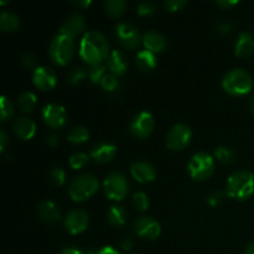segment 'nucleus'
<instances>
[{
	"label": "nucleus",
	"instance_id": "42",
	"mask_svg": "<svg viewBox=\"0 0 254 254\" xmlns=\"http://www.w3.org/2000/svg\"><path fill=\"white\" fill-rule=\"evenodd\" d=\"M87 254H121L119 251L116 248L111 247V246H106V247H101L98 250H91Z\"/></svg>",
	"mask_w": 254,
	"mask_h": 254
},
{
	"label": "nucleus",
	"instance_id": "21",
	"mask_svg": "<svg viewBox=\"0 0 254 254\" xmlns=\"http://www.w3.org/2000/svg\"><path fill=\"white\" fill-rule=\"evenodd\" d=\"M254 51V36L251 32L243 31L238 36L235 45V54L238 57H247Z\"/></svg>",
	"mask_w": 254,
	"mask_h": 254
},
{
	"label": "nucleus",
	"instance_id": "24",
	"mask_svg": "<svg viewBox=\"0 0 254 254\" xmlns=\"http://www.w3.org/2000/svg\"><path fill=\"white\" fill-rule=\"evenodd\" d=\"M135 62L138 68L141 71H151L156 67V56L154 52L149 51V50H141L136 54Z\"/></svg>",
	"mask_w": 254,
	"mask_h": 254
},
{
	"label": "nucleus",
	"instance_id": "30",
	"mask_svg": "<svg viewBox=\"0 0 254 254\" xmlns=\"http://www.w3.org/2000/svg\"><path fill=\"white\" fill-rule=\"evenodd\" d=\"M215 158L222 163H232L236 159V153L227 146H218L215 149Z\"/></svg>",
	"mask_w": 254,
	"mask_h": 254
},
{
	"label": "nucleus",
	"instance_id": "25",
	"mask_svg": "<svg viewBox=\"0 0 254 254\" xmlns=\"http://www.w3.org/2000/svg\"><path fill=\"white\" fill-rule=\"evenodd\" d=\"M107 218H108V222L111 223L114 227H122L127 223L128 220V213H127L126 208L123 206L114 205L107 212Z\"/></svg>",
	"mask_w": 254,
	"mask_h": 254
},
{
	"label": "nucleus",
	"instance_id": "3",
	"mask_svg": "<svg viewBox=\"0 0 254 254\" xmlns=\"http://www.w3.org/2000/svg\"><path fill=\"white\" fill-rule=\"evenodd\" d=\"M222 87L232 96H245L253 87L252 76L243 68L231 69L222 78Z\"/></svg>",
	"mask_w": 254,
	"mask_h": 254
},
{
	"label": "nucleus",
	"instance_id": "47",
	"mask_svg": "<svg viewBox=\"0 0 254 254\" xmlns=\"http://www.w3.org/2000/svg\"><path fill=\"white\" fill-rule=\"evenodd\" d=\"M46 143H47V145H50L51 148H56V146L59 145V143H60L59 136H57L56 134H50V135L47 136V139H46Z\"/></svg>",
	"mask_w": 254,
	"mask_h": 254
},
{
	"label": "nucleus",
	"instance_id": "22",
	"mask_svg": "<svg viewBox=\"0 0 254 254\" xmlns=\"http://www.w3.org/2000/svg\"><path fill=\"white\" fill-rule=\"evenodd\" d=\"M143 44L151 52H161L166 47V37L161 32L148 31L143 36Z\"/></svg>",
	"mask_w": 254,
	"mask_h": 254
},
{
	"label": "nucleus",
	"instance_id": "19",
	"mask_svg": "<svg viewBox=\"0 0 254 254\" xmlns=\"http://www.w3.org/2000/svg\"><path fill=\"white\" fill-rule=\"evenodd\" d=\"M107 66L112 74L121 76V74L126 73L127 68H128V59L124 52L119 51V50H113L107 60Z\"/></svg>",
	"mask_w": 254,
	"mask_h": 254
},
{
	"label": "nucleus",
	"instance_id": "1",
	"mask_svg": "<svg viewBox=\"0 0 254 254\" xmlns=\"http://www.w3.org/2000/svg\"><path fill=\"white\" fill-rule=\"evenodd\" d=\"M79 55L89 66L101 64L108 59L109 42L104 34L97 30H89L83 35L79 44Z\"/></svg>",
	"mask_w": 254,
	"mask_h": 254
},
{
	"label": "nucleus",
	"instance_id": "31",
	"mask_svg": "<svg viewBox=\"0 0 254 254\" xmlns=\"http://www.w3.org/2000/svg\"><path fill=\"white\" fill-rule=\"evenodd\" d=\"M131 205H133V207L135 208V210L145 211L146 208L149 207V205H150V202H149V198L145 192L138 191V192L134 193L133 197H131Z\"/></svg>",
	"mask_w": 254,
	"mask_h": 254
},
{
	"label": "nucleus",
	"instance_id": "13",
	"mask_svg": "<svg viewBox=\"0 0 254 254\" xmlns=\"http://www.w3.org/2000/svg\"><path fill=\"white\" fill-rule=\"evenodd\" d=\"M134 232L139 236V237L144 238V240L154 241L159 237L160 235V225L156 220L149 217V216H143V217L138 218L134 222Z\"/></svg>",
	"mask_w": 254,
	"mask_h": 254
},
{
	"label": "nucleus",
	"instance_id": "37",
	"mask_svg": "<svg viewBox=\"0 0 254 254\" xmlns=\"http://www.w3.org/2000/svg\"><path fill=\"white\" fill-rule=\"evenodd\" d=\"M226 196H228L227 191H215V192H211L207 196V203L210 206L216 207V206L221 205L225 201Z\"/></svg>",
	"mask_w": 254,
	"mask_h": 254
},
{
	"label": "nucleus",
	"instance_id": "41",
	"mask_svg": "<svg viewBox=\"0 0 254 254\" xmlns=\"http://www.w3.org/2000/svg\"><path fill=\"white\" fill-rule=\"evenodd\" d=\"M233 29V24L230 21V20H218L216 22V30H217L220 34H228V32L232 31Z\"/></svg>",
	"mask_w": 254,
	"mask_h": 254
},
{
	"label": "nucleus",
	"instance_id": "48",
	"mask_svg": "<svg viewBox=\"0 0 254 254\" xmlns=\"http://www.w3.org/2000/svg\"><path fill=\"white\" fill-rule=\"evenodd\" d=\"M72 4L77 7H87L92 4L91 0H73Z\"/></svg>",
	"mask_w": 254,
	"mask_h": 254
},
{
	"label": "nucleus",
	"instance_id": "39",
	"mask_svg": "<svg viewBox=\"0 0 254 254\" xmlns=\"http://www.w3.org/2000/svg\"><path fill=\"white\" fill-rule=\"evenodd\" d=\"M136 11L139 15L148 16V15H153L156 11V7L151 1H141L136 7Z\"/></svg>",
	"mask_w": 254,
	"mask_h": 254
},
{
	"label": "nucleus",
	"instance_id": "46",
	"mask_svg": "<svg viewBox=\"0 0 254 254\" xmlns=\"http://www.w3.org/2000/svg\"><path fill=\"white\" fill-rule=\"evenodd\" d=\"M238 2H240L238 0H217L216 4L221 7H232L235 5H237Z\"/></svg>",
	"mask_w": 254,
	"mask_h": 254
},
{
	"label": "nucleus",
	"instance_id": "45",
	"mask_svg": "<svg viewBox=\"0 0 254 254\" xmlns=\"http://www.w3.org/2000/svg\"><path fill=\"white\" fill-rule=\"evenodd\" d=\"M7 143H9V138H7L6 131H5L4 129H1V130H0V150L4 151Z\"/></svg>",
	"mask_w": 254,
	"mask_h": 254
},
{
	"label": "nucleus",
	"instance_id": "27",
	"mask_svg": "<svg viewBox=\"0 0 254 254\" xmlns=\"http://www.w3.org/2000/svg\"><path fill=\"white\" fill-rule=\"evenodd\" d=\"M127 9L126 0H107L104 2V10L112 17H119L124 14Z\"/></svg>",
	"mask_w": 254,
	"mask_h": 254
},
{
	"label": "nucleus",
	"instance_id": "34",
	"mask_svg": "<svg viewBox=\"0 0 254 254\" xmlns=\"http://www.w3.org/2000/svg\"><path fill=\"white\" fill-rule=\"evenodd\" d=\"M101 86L104 91L107 92H114L118 89L119 81L114 74H104V77L101 81Z\"/></svg>",
	"mask_w": 254,
	"mask_h": 254
},
{
	"label": "nucleus",
	"instance_id": "40",
	"mask_svg": "<svg viewBox=\"0 0 254 254\" xmlns=\"http://www.w3.org/2000/svg\"><path fill=\"white\" fill-rule=\"evenodd\" d=\"M21 62L27 69H36V64H37V60L36 56H35L32 52H25L24 55L21 56Z\"/></svg>",
	"mask_w": 254,
	"mask_h": 254
},
{
	"label": "nucleus",
	"instance_id": "32",
	"mask_svg": "<svg viewBox=\"0 0 254 254\" xmlns=\"http://www.w3.org/2000/svg\"><path fill=\"white\" fill-rule=\"evenodd\" d=\"M12 114H14V106H12L11 101L6 96H2L0 99V119L4 122Z\"/></svg>",
	"mask_w": 254,
	"mask_h": 254
},
{
	"label": "nucleus",
	"instance_id": "36",
	"mask_svg": "<svg viewBox=\"0 0 254 254\" xmlns=\"http://www.w3.org/2000/svg\"><path fill=\"white\" fill-rule=\"evenodd\" d=\"M50 178H51V181L55 185L61 186L66 181V171L62 168H54L50 171Z\"/></svg>",
	"mask_w": 254,
	"mask_h": 254
},
{
	"label": "nucleus",
	"instance_id": "17",
	"mask_svg": "<svg viewBox=\"0 0 254 254\" xmlns=\"http://www.w3.org/2000/svg\"><path fill=\"white\" fill-rule=\"evenodd\" d=\"M12 131L20 139L29 140L36 133V123L27 117H17L12 123Z\"/></svg>",
	"mask_w": 254,
	"mask_h": 254
},
{
	"label": "nucleus",
	"instance_id": "11",
	"mask_svg": "<svg viewBox=\"0 0 254 254\" xmlns=\"http://www.w3.org/2000/svg\"><path fill=\"white\" fill-rule=\"evenodd\" d=\"M42 118L49 127L60 129L66 124L67 111L62 104L49 103L42 108Z\"/></svg>",
	"mask_w": 254,
	"mask_h": 254
},
{
	"label": "nucleus",
	"instance_id": "8",
	"mask_svg": "<svg viewBox=\"0 0 254 254\" xmlns=\"http://www.w3.org/2000/svg\"><path fill=\"white\" fill-rule=\"evenodd\" d=\"M192 139L191 128L186 124L178 123L169 130L166 135V146L171 150H183Z\"/></svg>",
	"mask_w": 254,
	"mask_h": 254
},
{
	"label": "nucleus",
	"instance_id": "29",
	"mask_svg": "<svg viewBox=\"0 0 254 254\" xmlns=\"http://www.w3.org/2000/svg\"><path fill=\"white\" fill-rule=\"evenodd\" d=\"M87 76H88V71H87L86 68H83V67L81 66L74 67V68H72L71 71L68 72V74H67V82H68L69 84H72V86H77V84H79L81 82H83Z\"/></svg>",
	"mask_w": 254,
	"mask_h": 254
},
{
	"label": "nucleus",
	"instance_id": "2",
	"mask_svg": "<svg viewBox=\"0 0 254 254\" xmlns=\"http://www.w3.org/2000/svg\"><path fill=\"white\" fill-rule=\"evenodd\" d=\"M227 193L236 200H246L254 192V174L248 170H237L227 180Z\"/></svg>",
	"mask_w": 254,
	"mask_h": 254
},
{
	"label": "nucleus",
	"instance_id": "23",
	"mask_svg": "<svg viewBox=\"0 0 254 254\" xmlns=\"http://www.w3.org/2000/svg\"><path fill=\"white\" fill-rule=\"evenodd\" d=\"M21 25V20L15 12L2 11L0 14V29L4 32L16 31Z\"/></svg>",
	"mask_w": 254,
	"mask_h": 254
},
{
	"label": "nucleus",
	"instance_id": "7",
	"mask_svg": "<svg viewBox=\"0 0 254 254\" xmlns=\"http://www.w3.org/2000/svg\"><path fill=\"white\" fill-rule=\"evenodd\" d=\"M103 186L107 197L112 200H123L129 192L128 179L122 171H113L109 174L104 180Z\"/></svg>",
	"mask_w": 254,
	"mask_h": 254
},
{
	"label": "nucleus",
	"instance_id": "38",
	"mask_svg": "<svg viewBox=\"0 0 254 254\" xmlns=\"http://www.w3.org/2000/svg\"><path fill=\"white\" fill-rule=\"evenodd\" d=\"M186 5H188V1H186V0H165V1H164V7H165L168 11L171 12H175L184 9Z\"/></svg>",
	"mask_w": 254,
	"mask_h": 254
},
{
	"label": "nucleus",
	"instance_id": "18",
	"mask_svg": "<svg viewBox=\"0 0 254 254\" xmlns=\"http://www.w3.org/2000/svg\"><path fill=\"white\" fill-rule=\"evenodd\" d=\"M117 155V148L112 143H99L92 148L91 158L96 163L106 164L109 163Z\"/></svg>",
	"mask_w": 254,
	"mask_h": 254
},
{
	"label": "nucleus",
	"instance_id": "50",
	"mask_svg": "<svg viewBox=\"0 0 254 254\" xmlns=\"http://www.w3.org/2000/svg\"><path fill=\"white\" fill-rule=\"evenodd\" d=\"M250 108H251V111H252V113L254 114V96L251 98V101H250Z\"/></svg>",
	"mask_w": 254,
	"mask_h": 254
},
{
	"label": "nucleus",
	"instance_id": "10",
	"mask_svg": "<svg viewBox=\"0 0 254 254\" xmlns=\"http://www.w3.org/2000/svg\"><path fill=\"white\" fill-rule=\"evenodd\" d=\"M154 127H155V121H154L153 114L143 111L134 117L129 126V130L134 136L143 139L153 133Z\"/></svg>",
	"mask_w": 254,
	"mask_h": 254
},
{
	"label": "nucleus",
	"instance_id": "9",
	"mask_svg": "<svg viewBox=\"0 0 254 254\" xmlns=\"http://www.w3.org/2000/svg\"><path fill=\"white\" fill-rule=\"evenodd\" d=\"M116 37L119 44L126 49H136L140 44V32L134 25L119 22L116 26Z\"/></svg>",
	"mask_w": 254,
	"mask_h": 254
},
{
	"label": "nucleus",
	"instance_id": "14",
	"mask_svg": "<svg viewBox=\"0 0 254 254\" xmlns=\"http://www.w3.org/2000/svg\"><path fill=\"white\" fill-rule=\"evenodd\" d=\"M32 82L35 86L42 91H50L57 83V76L54 69L46 66L37 67L32 74Z\"/></svg>",
	"mask_w": 254,
	"mask_h": 254
},
{
	"label": "nucleus",
	"instance_id": "28",
	"mask_svg": "<svg viewBox=\"0 0 254 254\" xmlns=\"http://www.w3.org/2000/svg\"><path fill=\"white\" fill-rule=\"evenodd\" d=\"M67 139H68L69 143L72 144L86 143L89 139V131L86 127H74V128H72V130L69 131Z\"/></svg>",
	"mask_w": 254,
	"mask_h": 254
},
{
	"label": "nucleus",
	"instance_id": "4",
	"mask_svg": "<svg viewBox=\"0 0 254 254\" xmlns=\"http://www.w3.org/2000/svg\"><path fill=\"white\" fill-rule=\"evenodd\" d=\"M98 179L91 174H82V175L76 176L73 180L69 183L68 193L71 198L76 202L87 200L91 196L96 193L98 190Z\"/></svg>",
	"mask_w": 254,
	"mask_h": 254
},
{
	"label": "nucleus",
	"instance_id": "6",
	"mask_svg": "<svg viewBox=\"0 0 254 254\" xmlns=\"http://www.w3.org/2000/svg\"><path fill=\"white\" fill-rule=\"evenodd\" d=\"M189 173L195 180H207L215 171V159L208 153H196L188 164Z\"/></svg>",
	"mask_w": 254,
	"mask_h": 254
},
{
	"label": "nucleus",
	"instance_id": "20",
	"mask_svg": "<svg viewBox=\"0 0 254 254\" xmlns=\"http://www.w3.org/2000/svg\"><path fill=\"white\" fill-rule=\"evenodd\" d=\"M39 216L47 223H56L61 218V211L54 201L45 200L39 205Z\"/></svg>",
	"mask_w": 254,
	"mask_h": 254
},
{
	"label": "nucleus",
	"instance_id": "33",
	"mask_svg": "<svg viewBox=\"0 0 254 254\" xmlns=\"http://www.w3.org/2000/svg\"><path fill=\"white\" fill-rule=\"evenodd\" d=\"M89 161V156L86 153H82V151H77V153L72 154L71 158H69V165L73 169H81L83 166L87 165V163Z\"/></svg>",
	"mask_w": 254,
	"mask_h": 254
},
{
	"label": "nucleus",
	"instance_id": "16",
	"mask_svg": "<svg viewBox=\"0 0 254 254\" xmlns=\"http://www.w3.org/2000/svg\"><path fill=\"white\" fill-rule=\"evenodd\" d=\"M130 173L136 181L141 184L151 183L156 178V170L148 161H135L131 164Z\"/></svg>",
	"mask_w": 254,
	"mask_h": 254
},
{
	"label": "nucleus",
	"instance_id": "26",
	"mask_svg": "<svg viewBox=\"0 0 254 254\" xmlns=\"http://www.w3.org/2000/svg\"><path fill=\"white\" fill-rule=\"evenodd\" d=\"M37 102L36 94L32 92H24L17 97V107L24 113H30L35 108Z\"/></svg>",
	"mask_w": 254,
	"mask_h": 254
},
{
	"label": "nucleus",
	"instance_id": "43",
	"mask_svg": "<svg viewBox=\"0 0 254 254\" xmlns=\"http://www.w3.org/2000/svg\"><path fill=\"white\" fill-rule=\"evenodd\" d=\"M119 246H121L122 250L124 251H131L134 247V241L133 238L129 237V236H124L121 241H119Z\"/></svg>",
	"mask_w": 254,
	"mask_h": 254
},
{
	"label": "nucleus",
	"instance_id": "44",
	"mask_svg": "<svg viewBox=\"0 0 254 254\" xmlns=\"http://www.w3.org/2000/svg\"><path fill=\"white\" fill-rule=\"evenodd\" d=\"M60 254H86L81 248L76 247V246H67L60 251Z\"/></svg>",
	"mask_w": 254,
	"mask_h": 254
},
{
	"label": "nucleus",
	"instance_id": "12",
	"mask_svg": "<svg viewBox=\"0 0 254 254\" xmlns=\"http://www.w3.org/2000/svg\"><path fill=\"white\" fill-rule=\"evenodd\" d=\"M64 223L68 232H71L72 235H79V233L84 232L86 228L88 227L89 216L82 208H74L67 213Z\"/></svg>",
	"mask_w": 254,
	"mask_h": 254
},
{
	"label": "nucleus",
	"instance_id": "35",
	"mask_svg": "<svg viewBox=\"0 0 254 254\" xmlns=\"http://www.w3.org/2000/svg\"><path fill=\"white\" fill-rule=\"evenodd\" d=\"M104 72H106V67L103 64H94L88 68V76L93 83H101L102 78L104 77Z\"/></svg>",
	"mask_w": 254,
	"mask_h": 254
},
{
	"label": "nucleus",
	"instance_id": "15",
	"mask_svg": "<svg viewBox=\"0 0 254 254\" xmlns=\"http://www.w3.org/2000/svg\"><path fill=\"white\" fill-rule=\"evenodd\" d=\"M84 27H86V19L83 15H81L79 12H73L61 25L59 34L66 35V36L73 39L79 32L83 31Z\"/></svg>",
	"mask_w": 254,
	"mask_h": 254
},
{
	"label": "nucleus",
	"instance_id": "49",
	"mask_svg": "<svg viewBox=\"0 0 254 254\" xmlns=\"http://www.w3.org/2000/svg\"><path fill=\"white\" fill-rule=\"evenodd\" d=\"M245 254H254V241H252V242L246 247Z\"/></svg>",
	"mask_w": 254,
	"mask_h": 254
},
{
	"label": "nucleus",
	"instance_id": "5",
	"mask_svg": "<svg viewBox=\"0 0 254 254\" xmlns=\"http://www.w3.org/2000/svg\"><path fill=\"white\" fill-rule=\"evenodd\" d=\"M74 52L73 39L66 36V35L57 34L52 39L49 47V55L52 61L56 64L64 66L71 61Z\"/></svg>",
	"mask_w": 254,
	"mask_h": 254
}]
</instances>
